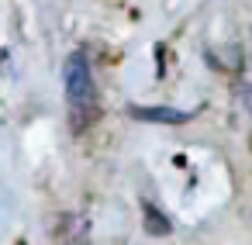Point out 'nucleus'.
I'll return each mask as SVG.
<instances>
[{"label":"nucleus","instance_id":"nucleus-1","mask_svg":"<svg viewBox=\"0 0 252 245\" xmlns=\"http://www.w3.org/2000/svg\"><path fill=\"white\" fill-rule=\"evenodd\" d=\"M63 83H66V100H69V128L80 135L100 118V100H97V87H94V76H90L87 52H73L66 59Z\"/></svg>","mask_w":252,"mask_h":245},{"label":"nucleus","instance_id":"nucleus-2","mask_svg":"<svg viewBox=\"0 0 252 245\" xmlns=\"http://www.w3.org/2000/svg\"><path fill=\"white\" fill-rule=\"evenodd\" d=\"M128 114H131L135 121H149V124H183V121L193 118V111H176V107H138V104H131Z\"/></svg>","mask_w":252,"mask_h":245},{"label":"nucleus","instance_id":"nucleus-3","mask_svg":"<svg viewBox=\"0 0 252 245\" xmlns=\"http://www.w3.org/2000/svg\"><path fill=\"white\" fill-rule=\"evenodd\" d=\"M142 228H145L152 238H162V235H169V231H173V221L159 211V204L142 200Z\"/></svg>","mask_w":252,"mask_h":245},{"label":"nucleus","instance_id":"nucleus-4","mask_svg":"<svg viewBox=\"0 0 252 245\" xmlns=\"http://www.w3.org/2000/svg\"><path fill=\"white\" fill-rule=\"evenodd\" d=\"M249 145H252V135H249Z\"/></svg>","mask_w":252,"mask_h":245}]
</instances>
